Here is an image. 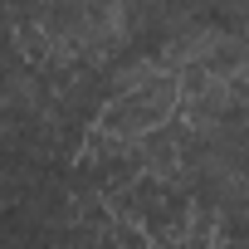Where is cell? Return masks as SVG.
Instances as JSON below:
<instances>
[{
  "instance_id": "1",
  "label": "cell",
  "mask_w": 249,
  "mask_h": 249,
  "mask_svg": "<svg viewBox=\"0 0 249 249\" xmlns=\"http://www.w3.org/2000/svg\"><path fill=\"white\" fill-rule=\"evenodd\" d=\"M176 112H181V73H157L127 93H112L93 122L117 137H147V132L166 127Z\"/></svg>"
},
{
  "instance_id": "2",
  "label": "cell",
  "mask_w": 249,
  "mask_h": 249,
  "mask_svg": "<svg viewBox=\"0 0 249 249\" xmlns=\"http://www.w3.org/2000/svg\"><path fill=\"white\" fill-rule=\"evenodd\" d=\"M152 249H196V244H181V239H157Z\"/></svg>"
}]
</instances>
